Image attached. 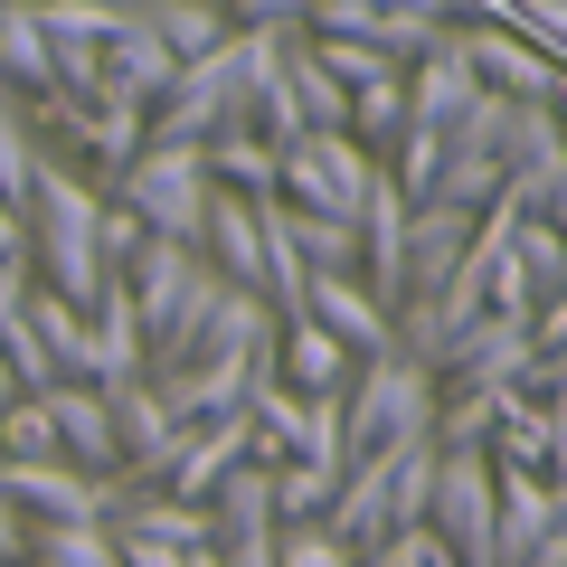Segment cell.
I'll use <instances>...</instances> for the list:
<instances>
[{"label":"cell","instance_id":"obj_1","mask_svg":"<svg viewBox=\"0 0 567 567\" xmlns=\"http://www.w3.org/2000/svg\"><path fill=\"white\" fill-rule=\"evenodd\" d=\"M95 208H104V189L85 181V171L39 162V181H29V265H39V284L58 303H76V312L114 284L95 265Z\"/></svg>","mask_w":567,"mask_h":567},{"label":"cell","instance_id":"obj_2","mask_svg":"<svg viewBox=\"0 0 567 567\" xmlns=\"http://www.w3.org/2000/svg\"><path fill=\"white\" fill-rule=\"evenodd\" d=\"M425 483H435V435L350 454V464H341V492H331V511H322L331 539L379 548V539H398V529H416V520H425Z\"/></svg>","mask_w":567,"mask_h":567},{"label":"cell","instance_id":"obj_3","mask_svg":"<svg viewBox=\"0 0 567 567\" xmlns=\"http://www.w3.org/2000/svg\"><path fill=\"white\" fill-rule=\"evenodd\" d=\"M435 369H416L406 350H379V360L350 369L341 388V445L350 454H379V445H416L425 425H435Z\"/></svg>","mask_w":567,"mask_h":567},{"label":"cell","instance_id":"obj_4","mask_svg":"<svg viewBox=\"0 0 567 567\" xmlns=\"http://www.w3.org/2000/svg\"><path fill=\"white\" fill-rule=\"evenodd\" d=\"M208 162H199V142H142L133 152V171H123L104 199H123L152 237H171V246H199V218H208Z\"/></svg>","mask_w":567,"mask_h":567},{"label":"cell","instance_id":"obj_5","mask_svg":"<svg viewBox=\"0 0 567 567\" xmlns=\"http://www.w3.org/2000/svg\"><path fill=\"white\" fill-rule=\"evenodd\" d=\"M369 189H379V162H369L350 133H293L275 152V199L322 208V218H360Z\"/></svg>","mask_w":567,"mask_h":567},{"label":"cell","instance_id":"obj_6","mask_svg":"<svg viewBox=\"0 0 567 567\" xmlns=\"http://www.w3.org/2000/svg\"><path fill=\"white\" fill-rule=\"evenodd\" d=\"M425 529L454 548V567H492V454L483 445H435Z\"/></svg>","mask_w":567,"mask_h":567},{"label":"cell","instance_id":"obj_7","mask_svg":"<svg viewBox=\"0 0 567 567\" xmlns=\"http://www.w3.org/2000/svg\"><path fill=\"white\" fill-rule=\"evenodd\" d=\"M123 492H133L123 473H76L58 454H39V464H10L0 454V502H20L29 520H114Z\"/></svg>","mask_w":567,"mask_h":567},{"label":"cell","instance_id":"obj_8","mask_svg":"<svg viewBox=\"0 0 567 567\" xmlns=\"http://www.w3.org/2000/svg\"><path fill=\"white\" fill-rule=\"evenodd\" d=\"M114 454H123V483H171V464H181V445H189V425L162 406V388L152 379H133V388H114Z\"/></svg>","mask_w":567,"mask_h":567},{"label":"cell","instance_id":"obj_9","mask_svg":"<svg viewBox=\"0 0 567 567\" xmlns=\"http://www.w3.org/2000/svg\"><path fill=\"white\" fill-rule=\"evenodd\" d=\"M529 369H539L529 312H483V322L454 331V350H445V369H435V379H454V388H520Z\"/></svg>","mask_w":567,"mask_h":567},{"label":"cell","instance_id":"obj_10","mask_svg":"<svg viewBox=\"0 0 567 567\" xmlns=\"http://www.w3.org/2000/svg\"><path fill=\"white\" fill-rule=\"evenodd\" d=\"M76 379L104 388V398L142 379V312H133V293H123V275L85 303V369H76Z\"/></svg>","mask_w":567,"mask_h":567},{"label":"cell","instance_id":"obj_11","mask_svg":"<svg viewBox=\"0 0 567 567\" xmlns=\"http://www.w3.org/2000/svg\"><path fill=\"white\" fill-rule=\"evenodd\" d=\"M39 406H48V425H58V464H76V473H123V454H114V406H104V388L58 379V388H39Z\"/></svg>","mask_w":567,"mask_h":567},{"label":"cell","instance_id":"obj_12","mask_svg":"<svg viewBox=\"0 0 567 567\" xmlns=\"http://www.w3.org/2000/svg\"><path fill=\"white\" fill-rule=\"evenodd\" d=\"M464 58H473V76L492 85V95H511V104H558V66L539 58V48L520 39V29H483V20H464Z\"/></svg>","mask_w":567,"mask_h":567},{"label":"cell","instance_id":"obj_13","mask_svg":"<svg viewBox=\"0 0 567 567\" xmlns=\"http://www.w3.org/2000/svg\"><path fill=\"white\" fill-rule=\"evenodd\" d=\"M398 85H406V123H435V133H445V123L464 114L473 95H483V76H473V58H464V20H454L445 39L425 48V58L406 66Z\"/></svg>","mask_w":567,"mask_h":567},{"label":"cell","instance_id":"obj_14","mask_svg":"<svg viewBox=\"0 0 567 567\" xmlns=\"http://www.w3.org/2000/svg\"><path fill=\"white\" fill-rule=\"evenodd\" d=\"M473 218L483 208H445V199H406V293H435V284L464 265Z\"/></svg>","mask_w":567,"mask_h":567},{"label":"cell","instance_id":"obj_15","mask_svg":"<svg viewBox=\"0 0 567 567\" xmlns=\"http://www.w3.org/2000/svg\"><path fill=\"white\" fill-rule=\"evenodd\" d=\"M171 76H181V58L162 48V29L123 10V20H114V39H104V85H95V95H133V104H162V95H171Z\"/></svg>","mask_w":567,"mask_h":567},{"label":"cell","instance_id":"obj_16","mask_svg":"<svg viewBox=\"0 0 567 567\" xmlns=\"http://www.w3.org/2000/svg\"><path fill=\"white\" fill-rule=\"evenodd\" d=\"M303 322H322L331 341L350 350V360H379V350H398V341H388V312L360 293V275H312V284H303Z\"/></svg>","mask_w":567,"mask_h":567},{"label":"cell","instance_id":"obj_17","mask_svg":"<svg viewBox=\"0 0 567 567\" xmlns=\"http://www.w3.org/2000/svg\"><path fill=\"white\" fill-rule=\"evenodd\" d=\"M246 445H256V425H246V406H227V416L189 425L181 464H171V502H208V492H218L227 473L246 464Z\"/></svg>","mask_w":567,"mask_h":567},{"label":"cell","instance_id":"obj_18","mask_svg":"<svg viewBox=\"0 0 567 567\" xmlns=\"http://www.w3.org/2000/svg\"><path fill=\"white\" fill-rule=\"evenodd\" d=\"M350 369H360V360H350L322 322H303V312H293V322H275V379L293 388V398H341Z\"/></svg>","mask_w":567,"mask_h":567},{"label":"cell","instance_id":"obj_19","mask_svg":"<svg viewBox=\"0 0 567 567\" xmlns=\"http://www.w3.org/2000/svg\"><path fill=\"white\" fill-rule=\"evenodd\" d=\"M66 133L95 152L104 181H123V171H133V152L152 142V104H133V95H85L76 114H66Z\"/></svg>","mask_w":567,"mask_h":567},{"label":"cell","instance_id":"obj_20","mask_svg":"<svg viewBox=\"0 0 567 567\" xmlns=\"http://www.w3.org/2000/svg\"><path fill=\"white\" fill-rule=\"evenodd\" d=\"M0 95H20V104H48V95H58L39 0H0Z\"/></svg>","mask_w":567,"mask_h":567},{"label":"cell","instance_id":"obj_21","mask_svg":"<svg viewBox=\"0 0 567 567\" xmlns=\"http://www.w3.org/2000/svg\"><path fill=\"white\" fill-rule=\"evenodd\" d=\"M199 162L218 189H246V199H275V142L256 133V123H218V133L199 142Z\"/></svg>","mask_w":567,"mask_h":567},{"label":"cell","instance_id":"obj_22","mask_svg":"<svg viewBox=\"0 0 567 567\" xmlns=\"http://www.w3.org/2000/svg\"><path fill=\"white\" fill-rule=\"evenodd\" d=\"M284 237L303 256V275H360V218H322V208L284 199Z\"/></svg>","mask_w":567,"mask_h":567},{"label":"cell","instance_id":"obj_23","mask_svg":"<svg viewBox=\"0 0 567 567\" xmlns=\"http://www.w3.org/2000/svg\"><path fill=\"white\" fill-rule=\"evenodd\" d=\"M502 256H511V275H520L529 312H539V303H558V293H567V237H558L548 218H520V227H511V246H502Z\"/></svg>","mask_w":567,"mask_h":567},{"label":"cell","instance_id":"obj_24","mask_svg":"<svg viewBox=\"0 0 567 567\" xmlns=\"http://www.w3.org/2000/svg\"><path fill=\"white\" fill-rule=\"evenodd\" d=\"M20 567H123L104 520H29V558Z\"/></svg>","mask_w":567,"mask_h":567},{"label":"cell","instance_id":"obj_25","mask_svg":"<svg viewBox=\"0 0 567 567\" xmlns=\"http://www.w3.org/2000/svg\"><path fill=\"white\" fill-rule=\"evenodd\" d=\"M152 29H162V48H171L181 66L227 48V10H218V0H171V10H152Z\"/></svg>","mask_w":567,"mask_h":567},{"label":"cell","instance_id":"obj_26","mask_svg":"<svg viewBox=\"0 0 567 567\" xmlns=\"http://www.w3.org/2000/svg\"><path fill=\"white\" fill-rule=\"evenodd\" d=\"M331 492H341V464H275V529L322 520Z\"/></svg>","mask_w":567,"mask_h":567},{"label":"cell","instance_id":"obj_27","mask_svg":"<svg viewBox=\"0 0 567 567\" xmlns=\"http://www.w3.org/2000/svg\"><path fill=\"white\" fill-rule=\"evenodd\" d=\"M39 181V133L20 123V95H0V208H29Z\"/></svg>","mask_w":567,"mask_h":567},{"label":"cell","instance_id":"obj_28","mask_svg":"<svg viewBox=\"0 0 567 567\" xmlns=\"http://www.w3.org/2000/svg\"><path fill=\"white\" fill-rule=\"evenodd\" d=\"M293 464H350V445H341V398H293Z\"/></svg>","mask_w":567,"mask_h":567},{"label":"cell","instance_id":"obj_29","mask_svg":"<svg viewBox=\"0 0 567 567\" xmlns=\"http://www.w3.org/2000/svg\"><path fill=\"white\" fill-rule=\"evenodd\" d=\"M445 29H454V20H416V10H379V20H369V48H379V58L398 66V76H406V66H416L425 48L445 39Z\"/></svg>","mask_w":567,"mask_h":567},{"label":"cell","instance_id":"obj_30","mask_svg":"<svg viewBox=\"0 0 567 567\" xmlns=\"http://www.w3.org/2000/svg\"><path fill=\"white\" fill-rule=\"evenodd\" d=\"M275 567H360V548L331 539V520H293L275 529Z\"/></svg>","mask_w":567,"mask_h":567},{"label":"cell","instance_id":"obj_31","mask_svg":"<svg viewBox=\"0 0 567 567\" xmlns=\"http://www.w3.org/2000/svg\"><path fill=\"white\" fill-rule=\"evenodd\" d=\"M312 58H322V76L350 85V95H360V85H379V76H398V66H388L369 39H312Z\"/></svg>","mask_w":567,"mask_h":567},{"label":"cell","instance_id":"obj_32","mask_svg":"<svg viewBox=\"0 0 567 567\" xmlns=\"http://www.w3.org/2000/svg\"><path fill=\"white\" fill-rule=\"evenodd\" d=\"M142 237H152V227H142L123 199H104V208H95V265H104V275H123V265L142 256Z\"/></svg>","mask_w":567,"mask_h":567},{"label":"cell","instance_id":"obj_33","mask_svg":"<svg viewBox=\"0 0 567 567\" xmlns=\"http://www.w3.org/2000/svg\"><path fill=\"white\" fill-rule=\"evenodd\" d=\"M388 0H303V39H369Z\"/></svg>","mask_w":567,"mask_h":567},{"label":"cell","instance_id":"obj_34","mask_svg":"<svg viewBox=\"0 0 567 567\" xmlns=\"http://www.w3.org/2000/svg\"><path fill=\"white\" fill-rule=\"evenodd\" d=\"M360 567H454V548L435 539V529H398V539H379V548H360Z\"/></svg>","mask_w":567,"mask_h":567},{"label":"cell","instance_id":"obj_35","mask_svg":"<svg viewBox=\"0 0 567 567\" xmlns=\"http://www.w3.org/2000/svg\"><path fill=\"white\" fill-rule=\"evenodd\" d=\"M227 29H303V0H218Z\"/></svg>","mask_w":567,"mask_h":567},{"label":"cell","instance_id":"obj_36","mask_svg":"<svg viewBox=\"0 0 567 567\" xmlns=\"http://www.w3.org/2000/svg\"><path fill=\"white\" fill-rule=\"evenodd\" d=\"M29 284H39V275H29V256H0V341L29 322Z\"/></svg>","mask_w":567,"mask_h":567},{"label":"cell","instance_id":"obj_37","mask_svg":"<svg viewBox=\"0 0 567 567\" xmlns=\"http://www.w3.org/2000/svg\"><path fill=\"white\" fill-rule=\"evenodd\" d=\"M529 341H539V360H548V350H567V293L529 312Z\"/></svg>","mask_w":567,"mask_h":567},{"label":"cell","instance_id":"obj_38","mask_svg":"<svg viewBox=\"0 0 567 567\" xmlns=\"http://www.w3.org/2000/svg\"><path fill=\"white\" fill-rule=\"evenodd\" d=\"M20 558H29V511L0 502V567H20Z\"/></svg>","mask_w":567,"mask_h":567},{"label":"cell","instance_id":"obj_39","mask_svg":"<svg viewBox=\"0 0 567 567\" xmlns=\"http://www.w3.org/2000/svg\"><path fill=\"white\" fill-rule=\"evenodd\" d=\"M539 416H548V473H567V398H539Z\"/></svg>","mask_w":567,"mask_h":567},{"label":"cell","instance_id":"obj_40","mask_svg":"<svg viewBox=\"0 0 567 567\" xmlns=\"http://www.w3.org/2000/svg\"><path fill=\"white\" fill-rule=\"evenodd\" d=\"M0 256H29V227H20V208H0Z\"/></svg>","mask_w":567,"mask_h":567},{"label":"cell","instance_id":"obj_41","mask_svg":"<svg viewBox=\"0 0 567 567\" xmlns=\"http://www.w3.org/2000/svg\"><path fill=\"white\" fill-rule=\"evenodd\" d=\"M29 388H20V369H10V350H0V406H20Z\"/></svg>","mask_w":567,"mask_h":567},{"label":"cell","instance_id":"obj_42","mask_svg":"<svg viewBox=\"0 0 567 567\" xmlns=\"http://www.w3.org/2000/svg\"><path fill=\"white\" fill-rule=\"evenodd\" d=\"M548 483V520H567V473H539Z\"/></svg>","mask_w":567,"mask_h":567},{"label":"cell","instance_id":"obj_43","mask_svg":"<svg viewBox=\"0 0 567 567\" xmlns=\"http://www.w3.org/2000/svg\"><path fill=\"white\" fill-rule=\"evenodd\" d=\"M548 227H558V237H567V181L548 189Z\"/></svg>","mask_w":567,"mask_h":567},{"label":"cell","instance_id":"obj_44","mask_svg":"<svg viewBox=\"0 0 567 567\" xmlns=\"http://www.w3.org/2000/svg\"><path fill=\"white\" fill-rule=\"evenodd\" d=\"M181 567H218V548H181Z\"/></svg>","mask_w":567,"mask_h":567},{"label":"cell","instance_id":"obj_45","mask_svg":"<svg viewBox=\"0 0 567 567\" xmlns=\"http://www.w3.org/2000/svg\"><path fill=\"white\" fill-rule=\"evenodd\" d=\"M558 142H567V85H558Z\"/></svg>","mask_w":567,"mask_h":567}]
</instances>
